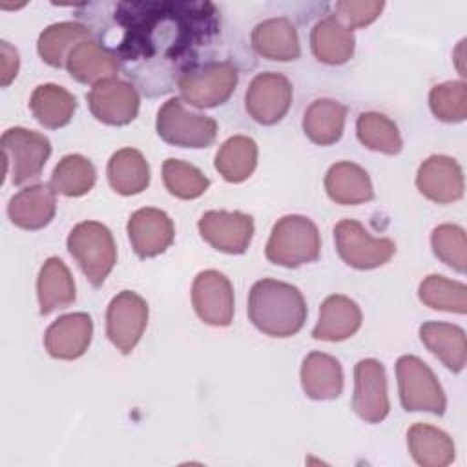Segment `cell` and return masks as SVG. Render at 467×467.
Masks as SVG:
<instances>
[{"label":"cell","mask_w":467,"mask_h":467,"mask_svg":"<svg viewBox=\"0 0 467 467\" xmlns=\"http://www.w3.org/2000/svg\"><path fill=\"white\" fill-rule=\"evenodd\" d=\"M115 18L124 36L115 51L144 91H166L168 73L179 77L197 66V49L219 27L217 11L208 2H122Z\"/></svg>","instance_id":"obj_1"},{"label":"cell","mask_w":467,"mask_h":467,"mask_svg":"<svg viewBox=\"0 0 467 467\" xmlns=\"http://www.w3.org/2000/svg\"><path fill=\"white\" fill-rule=\"evenodd\" d=\"M306 301L301 290L277 279H259L248 294L252 325L270 337H290L306 321Z\"/></svg>","instance_id":"obj_2"},{"label":"cell","mask_w":467,"mask_h":467,"mask_svg":"<svg viewBox=\"0 0 467 467\" xmlns=\"http://www.w3.org/2000/svg\"><path fill=\"white\" fill-rule=\"evenodd\" d=\"M321 239L317 226L305 215L281 217L268 237L265 255L270 263L297 268L319 257Z\"/></svg>","instance_id":"obj_3"},{"label":"cell","mask_w":467,"mask_h":467,"mask_svg":"<svg viewBox=\"0 0 467 467\" xmlns=\"http://www.w3.org/2000/svg\"><path fill=\"white\" fill-rule=\"evenodd\" d=\"M67 250L88 281L99 288L117 263V246L109 228L97 221H82L67 235Z\"/></svg>","instance_id":"obj_4"},{"label":"cell","mask_w":467,"mask_h":467,"mask_svg":"<svg viewBox=\"0 0 467 467\" xmlns=\"http://www.w3.org/2000/svg\"><path fill=\"white\" fill-rule=\"evenodd\" d=\"M2 161L4 175H11L15 186L36 181L51 155V142L46 135L15 126L2 133Z\"/></svg>","instance_id":"obj_5"},{"label":"cell","mask_w":467,"mask_h":467,"mask_svg":"<svg viewBox=\"0 0 467 467\" xmlns=\"http://www.w3.org/2000/svg\"><path fill=\"white\" fill-rule=\"evenodd\" d=\"M239 80L237 67L232 62H206L184 71L177 88L181 99L195 108H215L224 104Z\"/></svg>","instance_id":"obj_6"},{"label":"cell","mask_w":467,"mask_h":467,"mask_svg":"<svg viewBox=\"0 0 467 467\" xmlns=\"http://www.w3.org/2000/svg\"><path fill=\"white\" fill-rule=\"evenodd\" d=\"M401 407L409 412L425 410L441 416L447 407L445 392L436 374L416 356H401L396 361Z\"/></svg>","instance_id":"obj_7"},{"label":"cell","mask_w":467,"mask_h":467,"mask_svg":"<svg viewBox=\"0 0 467 467\" xmlns=\"http://www.w3.org/2000/svg\"><path fill=\"white\" fill-rule=\"evenodd\" d=\"M155 128L164 142L181 148H208L217 137V122L208 115L186 109L177 97L159 108Z\"/></svg>","instance_id":"obj_8"},{"label":"cell","mask_w":467,"mask_h":467,"mask_svg":"<svg viewBox=\"0 0 467 467\" xmlns=\"http://www.w3.org/2000/svg\"><path fill=\"white\" fill-rule=\"evenodd\" d=\"M334 243L345 265L356 270H372L390 261L396 244L389 237H372L368 230L354 221L343 219L334 226Z\"/></svg>","instance_id":"obj_9"},{"label":"cell","mask_w":467,"mask_h":467,"mask_svg":"<svg viewBox=\"0 0 467 467\" xmlns=\"http://www.w3.org/2000/svg\"><path fill=\"white\" fill-rule=\"evenodd\" d=\"M148 325V303L131 290L119 292L108 305L106 334L122 352L130 354L140 341Z\"/></svg>","instance_id":"obj_10"},{"label":"cell","mask_w":467,"mask_h":467,"mask_svg":"<svg viewBox=\"0 0 467 467\" xmlns=\"http://www.w3.org/2000/svg\"><path fill=\"white\" fill-rule=\"evenodd\" d=\"M290 104L292 84L285 75L275 71L255 75L244 95V108L248 115L263 126L279 122L290 109Z\"/></svg>","instance_id":"obj_11"},{"label":"cell","mask_w":467,"mask_h":467,"mask_svg":"<svg viewBox=\"0 0 467 467\" xmlns=\"http://www.w3.org/2000/svg\"><path fill=\"white\" fill-rule=\"evenodd\" d=\"M354 412L367 423H379L389 416V390L385 367L374 359H359L354 367Z\"/></svg>","instance_id":"obj_12"},{"label":"cell","mask_w":467,"mask_h":467,"mask_svg":"<svg viewBox=\"0 0 467 467\" xmlns=\"http://www.w3.org/2000/svg\"><path fill=\"white\" fill-rule=\"evenodd\" d=\"M192 305L201 321L212 327H228L234 319V288L219 270H202L192 285Z\"/></svg>","instance_id":"obj_13"},{"label":"cell","mask_w":467,"mask_h":467,"mask_svg":"<svg viewBox=\"0 0 467 467\" xmlns=\"http://www.w3.org/2000/svg\"><path fill=\"white\" fill-rule=\"evenodd\" d=\"M86 99L93 117L109 126L130 124L137 117L140 106V97L135 86L120 78L97 82Z\"/></svg>","instance_id":"obj_14"},{"label":"cell","mask_w":467,"mask_h":467,"mask_svg":"<svg viewBox=\"0 0 467 467\" xmlns=\"http://www.w3.org/2000/svg\"><path fill=\"white\" fill-rule=\"evenodd\" d=\"M201 237L219 252L244 254L254 237V219L243 212L210 210L197 223Z\"/></svg>","instance_id":"obj_15"},{"label":"cell","mask_w":467,"mask_h":467,"mask_svg":"<svg viewBox=\"0 0 467 467\" xmlns=\"http://www.w3.org/2000/svg\"><path fill=\"white\" fill-rule=\"evenodd\" d=\"M126 228L133 252L142 259L166 252L175 237L173 221L159 208H140L133 212Z\"/></svg>","instance_id":"obj_16"},{"label":"cell","mask_w":467,"mask_h":467,"mask_svg":"<svg viewBox=\"0 0 467 467\" xmlns=\"http://www.w3.org/2000/svg\"><path fill=\"white\" fill-rule=\"evenodd\" d=\"M416 186L423 197L438 204H449L463 195L462 166L447 155H431L416 173Z\"/></svg>","instance_id":"obj_17"},{"label":"cell","mask_w":467,"mask_h":467,"mask_svg":"<svg viewBox=\"0 0 467 467\" xmlns=\"http://www.w3.org/2000/svg\"><path fill=\"white\" fill-rule=\"evenodd\" d=\"M91 336L93 321L89 314L73 312L60 316L47 327L44 334V345L51 358L69 361L80 358L88 350Z\"/></svg>","instance_id":"obj_18"},{"label":"cell","mask_w":467,"mask_h":467,"mask_svg":"<svg viewBox=\"0 0 467 467\" xmlns=\"http://www.w3.org/2000/svg\"><path fill=\"white\" fill-rule=\"evenodd\" d=\"M51 184H31L15 193L7 204L11 223L24 230H40L51 223L57 199Z\"/></svg>","instance_id":"obj_19"},{"label":"cell","mask_w":467,"mask_h":467,"mask_svg":"<svg viewBox=\"0 0 467 467\" xmlns=\"http://www.w3.org/2000/svg\"><path fill=\"white\" fill-rule=\"evenodd\" d=\"M361 321V308L354 299L332 294L321 303L319 319L312 330V337L321 341H343L359 330Z\"/></svg>","instance_id":"obj_20"},{"label":"cell","mask_w":467,"mask_h":467,"mask_svg":"<svg viewBox=\"0 0 467 467\" xmlns=\"http://www.w3.org/2000/svg\"><path fill=\"white\" fill-rule=\"evenodd\" d=\"M252 47L263 58L277 62L297 60L301 55L297 29L285 16L259 22L252 31Z\"/></svg>","instance_id":"obj_21"},{"label":"cell","mask_w":467,"mask_h":467,"mask_svg":"<svg viewBox=\"0 0 467 467\" xmlns=\"http://www.w3.org/2000/svg\"><path fill=\"white\" fill-rule=\"evenodd\" d=\"M354 33L336 15L321 18L310 31V47L314 57L328 66H339L354 55Z\"/></svg>","instance_id":"obj_22"},{"label":"cell","mask_w":467,"mask_h":467,"mask_svg":"<svg viewBox=\"0 0 467 467\" xmlns=\"http://www.w3.org/2000/svg\"><path fill=\"white\" fill-rule=\"evenodd\" d=\"M69 75L82 84H97L106 78H115L119 71V58L99 42L86 40L77 44L66 60Z\"/></svg>","instance_id":"obj_23"},{"label":"cell","mask_w":467,"mask_h":467,"mask_svg":"<svg viewBox=\"0 0 467 467\" xmlns=\"http://www.w3.org/2000/svg\"><path fill=\"white\" fill-rule=\"evenodd\" d=\"M301 387L310 400H336L343 392L341 363L325 352H310L301 365Z\"/></svg>","instance_id":"obj_24"},{"label":"cell","mask_w":467,"mask_h":467,"mask_svg":"<svg viewBox=\"0 0 467 467\" xmlns=\"http://www.w3.org/2000/svg\"><path fill=\"white\" fill-rule=\"evenodd\" d=\"M325 190L337 204H361L374 199V188L368 173L348 161L336 162L325 175Z\"/></svg>","instance_id":"obj_25"},{"label":"cell","mask_w":467,"mask_h":467,"mask_svg":"<svg viewBox=\"0 0 467 467\" xmlns=\"http://www.w3.org/2000/svg\"><path fill=\"white\" fill-rule=\"evenodd\" d=\"M421 343L452 372H462L467 361L465 332L458 325L427 321L420 327Z\"/></svg>","instance_id":"obj_26"},{"label":"cell","mask_w":467,"mask_h":467,"mask_svg":"<svg viewBox=\"0 0 467 467\" xmlns=\"http://www.w3.org/2000/svg\"><path fill=\"white\" fill-rule=\"evenodd\" d=\"M36 296L42 316L66 308L75 301V281L62 259L49 257L44 261L36 279Z\"/></svg>","instance_id":"obj_27"},{"label":"cell","mask_w":467,"mask_h":467,"mask_svg":"<svg viewBox=\"0 0 467 467\" xmlns=\"http://www.w3.org/2000/svg\"><path fill=\"white\" fill-rule=\"evenodd\" d=\"M407 445L414 462L423 467H445L454 460L452 438L429 423H414L407 431Z\"/></svg>","instance_id":"obj_28"},{"label":"cell","mask_w":467,"mask_h":467,"mask_svg":"<svg viewBox=\"0 0 467 467\" xmlns=\"http://www.w3.org/2000/svg\"><path fill=\"white\" fill-rule=\"evenodd\" d=\"M347 108L334 99H316L305 109L303 131L317 146L337 142L345 130Z\"/></svg>","instance_id":"obj_29"},{"label":"cell","mask_w":467,"mask_h":467,"mask_svg":"<svg viewBox=\"0 0 467 467\" xmlns=\"http://www.w3.org/2000/svg\"><path fill=\"white\" fill-rule=\"evenodd\" d=\"M33 117L49 130H58L73 119L77 109V99L66 88L58 84H40L35 88L29 99Z\"/></svg>","instance_id":"obj_30"},{"label":"cell","mask_w":467,"mask_h":467,"mask_svg":"<svg viewBox=\"0 0 467 467\" xmlns=\"http://www.w3.org/2000/svg\"><path fill=\"white\" fill-rule=\"evenodd\" d=\"M108 182L120 195H137L150 184V166L135 148H122L108 161Z\"/></svg>","instance_id":"obj_31"},{"label":"cell","mask_w":467,"mask_h":467,"mask_svg":"<svg viewBox=\"0 0 467 467\" xmlns=\"http://www.w3.org/2000/svg\"><path fill=\"white\" fill-rule=\"evenodd\" d=\"M91 36L93 31L80 22H57L40 33L36 51L46 64L53 67H64L69 51Z\"/></svg>","instance_id":"obj_32"},{"label":"cell","mask_w":467,"mask_h":467,"mask_svg":"<svg viewBox=\"0 0 467 467\" xmlns=\"http://www.w3.org/2000/svg\"><path fill=\"white\" fill-rule=\"evenodd\" d=\"M257 166V144L246 135L226 139L215 153V170L228 182L246 181Z\"/></svg>","instance_id":"obj_33"},{"label":"cell","mask_w":467,"mask_h":467,"mask_svg":"<svg viewBox=\"0 0 467 467\" xmlns=\"http://www.w3.org/2000/svg\"><path fill=\"white\" fill-rule=\"evenodd\" d=\"M97 181V170L89 159L78 153L66 155L51 173V188L66 197L86 195Z\"/></svg>","instance_id":"obj_34"},{"label":"cell","mask_w":467,"mask_h":467,"mask_svg":"<svg viewBox=\"0 0 467 467\" xmlns=\"http://www.w3.org/2000/svg\"><path fill=\"white\" fill-rule=\"evenodd\" d=\"M356 135L365 148L385 155H396L403 146L396 122L378 111H365L358 117Z\"/></svg>","instance_id":"obj_35"},{"label":"cell","mask_w":467,"mask_h":467,"mask_svg":"<svg viewBox=\"0 0 467 467\" xmlns=\"http://www.w3.org/2000/svg\"><path fill=\"white\" fill-rule=\"evenodd\" d=\"M420 301L434 310L465 314L467 312V286L445 275H427L418 288Z\"/></svg>","instance_id":"obj_36"},{"label":"cell","mask_w":467,"mask_h":467,"mask_svg":"<svg viewBox=\"0 0 467 467\" xmlns=\"http://www.w3.org/2000/svg\"><path fill=\"white\" fill-rule=\"evenodd\" d=\"M162 181L166 190L179 199H197L208 186V177L190 162L179 159H166L162 164Z\"/></svg>","instance_id":"obj_37"},{"label":"cell","mask_w":467,"mask_h":467,"mask_svg":"<svg viewBox=\"0 0 467 467\" xmlns=\"http://www.w3.org/2000/svg\"><path fill=\"white\" fill-rule=\"evenodd\" d=\"M429 106L443 122H462L467 117V86L462 80L436 84L429 93Z\"/></svg>","instance_id":"obj_38"},{"label":"cell","mask_w":467,"mask_h":467,"mask_svg":"<svg viewBox=\"0 0 467 467\" xmlns=\"http://www.w3.org/2000/svg\"><path fill=\"white\" fill-rule=\"evenodd\" d=\"M431 246L434 255L451 266L452 270L463 274L467 265V239L463 228L458 224H440L431 234Z\"/></svg>","instance_id":"obj_39"},{"label":"cell","mask_w":467,"mask_h":467,"mask_svg":"<svg viewBox=\"0 0 467 467\" xmlns=\"http://www.w3.org/2000/svg\"><path fill=\"white\" fill-rule=\"evenodd\" d=\"M383 2H354V0H341L336 4L337 18L348 27L358 29L372 24L383 11Z\"/></svg>","instance_id":"obj_40"},{"label":"cell","mask_w":467,"mask_h":467,"mask_svg":"<svg viewBox=\"0 0 467 467\" xmlns=\"http://www.w3.org/2000/svg\"><path fill=\"white\" fill-rule=\"evenodd\" d=\"M0 60H2V73H0V82L4 88H7L18 73V66H20V58H18V51L5 40L0 42Z\"/></svg>","instance_id":"obj_41"}]
</instances>
